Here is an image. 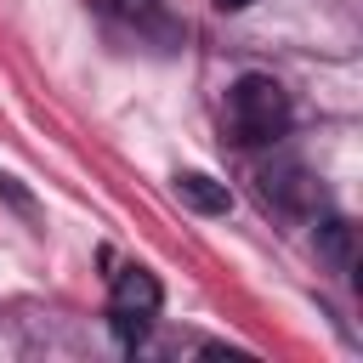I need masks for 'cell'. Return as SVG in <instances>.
I'll list each match as a JSON object with an SVG mask.
<instances>
[{
	"mask_svg": "<svg viewBox=\"0 0 363 363\" xmlns=\"http://www.w3.org/2000/svg\"><path fill=\"white\" fill-rule=\"evenodd\" d=\"M113 335L125 340V346H136L142 335H147V323H153V312H159V278L153 272H142V267H125V272H113Z\"/></svg>",
	"mask_w": 363,
	"mask_h": 363,
	"instance_id": "7a4b0ae2",
	"label": "cell"
},
{
	"mask_svg": "<svg viewBox=\"0 0 363 363\" xmlns=\"http://www.w3.org/2000/svg\"><path fill=\"white\" fill-rule=\"evenodd\" d=\"M102 11H108V17H119V23H130V28L170 34V23H164V11H159L153 0H102Z\"/></svg>",
	"mask_w": 363,
	"mask_h": 363,
	"instance_id": "5b68a950",
	"label": "cell"
},
{
	"mask_svg": "<svg viewBox=\"0 0 363 363\" xmlns=\"http://www.w3.org/2000/svg\"><path fill=\"white\" fill-rule=\"evenodd\" d=\"M261 187H267V199H278L284 210H306V204H312V176H306L301 164H272V170L261 176Z\"/></svg>",
	"mask_w": 363,
	"mask_h": 363,
	"instance_id": "3957f363",
	"label": "cell"
},
{
	"mask_svg": "<svg viewBox=\"0 0 363 363\" xmlns=\"http://www.w3.org/2000/svg\"><path fill=\"white\" fill-rule=\"evenodd\" d=\"M216 6H221V11H244L250 0H216Z\"/></svg>",
	"mask_w": 363,
	"mask_h": 363,
	"instance_id": "8992f818",
	"label": "cell"
},
{
	"mask_svg": "<svg viewBox=\"0 0 363 363\" xmlns=\"http://www.w3.org/2000/svg\"><path fill=\"white\" fill-rule=\"evenodd\" d=\"M227 119H233L238 142H250V147L255 142H278L289 130V96H284V85L272 74H244L227 91Z\"/></svg>",
	"mask_w": 363,
	"mask_h": 363,
	"instance_id": "6da1fadb",
	"label": "cell"
},
{
	"mask_svg": "<svg viewBox=\"0 0 363 363\" xmlns=\"http://www.w3.org/2000/svg\"><path fill=\"white\" fill-rule=\"evenodd\" d=\"M176 193H182V204H193V210H204V216H227V210H233V193H227L221 182H210L204 170H182V176H176Z\"/></svg>",
	"mask_w": 363,
	"mask_h": 363,
	"instance_id": "277c9868",
	"label": "cell"
}]
</instances>
